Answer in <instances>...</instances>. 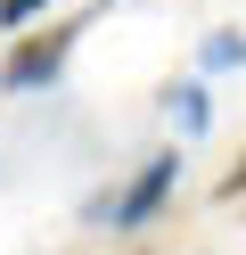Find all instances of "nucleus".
<instances>
[{"label":"nucleus","instance_id":"2","mask_svg":"<svg viewBox=\"0 0 246 255\" xmlns=\"http://www.w3.org/2000/svg\"><path fill=\"white\" fill-rule=\"evenodd\" d=\"M90 17H98V8L58 17V25H41V33H16V41H8V58H0V91H41V83H58L66 58H74V41L90 33Z\"/></svg>","mask_w":246,"mask_h":255},{"label":"nucleus","instance_id":"1","mask_svg":"<svg viewBox=\"0 0 246 255\" xmlns=\"http://www.w3.org/2000/svg\"><path fill=\"white\" fill-rule=\"evenodd\" d=\"M180 189V148H156L131 165L123 189H107V198H90V222H107V231H148L156 222V206Z\"/></svg>","mask_w":246,"mask_h":255},{"label":"nucleus","instance_id":"5","mask_svg":"<svg viewBox=\"0 0 246 255\" xmlns=\"http://www.w3.org/2000/svg\"><path fill=\"white\" fill-rule=\"evenodd\" d=\"M41 8H49V0H0V33H25Z\"/></svg>","mask_w":246,"mask_h":255},{"label":"nucleus","instance_id":"3","mask_svg":"<svg viewBox=\"0 0 246 255\" xmlns=\"http://www.w3.org/2000/svg\"><path fill=\"white\" fill-rule=\"evenodd\" d=\"M164 107H180V124H189V132H205V83H180V91H164Z\"/></svg>","mask_w":246,"mask_h":255},{"label":"nucleus","instance_id":"4","mask_svg":"<svg viewBox=\"0 0 246 255\" xmlns=\"http://www.w3.org/2000/svg\"><path fill=\"white\" fill-rule=\"evenodd\" d=\"M205 66L213 74H222V66H246V33H238V25H222V33L205 41Z\"/></svg>","mask_w":246,"mask_h":255}]
</instances>
